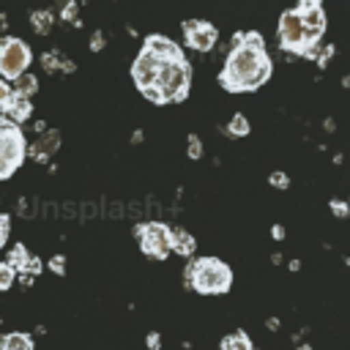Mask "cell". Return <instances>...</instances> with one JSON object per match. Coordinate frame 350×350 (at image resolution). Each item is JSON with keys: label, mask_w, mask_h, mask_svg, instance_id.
Listing matches in <instances>:
<instances>
[{"label": "cell", "mask_w": 350, "mask_h": 350, "mask_svg": "<svg viewBox=\"0 0 350 350\" xmlns=\"http://www.w3.org/2000/svg\"><path fill=\"white\" fill-rule=\"evenodd\" d=\"M49 268H52V271H57V273H63V257H55V260L49 262Z\"/></svg>", "instance_id": "cell-26"}, {"label": "cell", "mask_w": 350, "mask_h": 350, "mask_svg": "<svg viewBox=\"0 0 350 350\" xmlns=\"http://www.w3.org/2000/svg\"><path fill=\"white\" fill-rule=\"evenodd\" d=\"M271 186H276V189H287V186H290V178H287L284 172H271Z\"/></svg>", "instance_id": "cell-24"}, {"label": "cell", "mask_w": 350, "mask_h": 350, "mask_svg": "<svg viewBox=\"0 0 350 350\" xmlns=\"http://www.w3.org/2000/svg\"><path fill=\"white\" fill-rule=\"evenodd\" d=\"M189 82H191V66L186 57H172V60H159L156 82L150 90L142 96L153 104H170V101H183L189 96Z\"/></svg>", "instance_id": "cell-2"}, {"label": "cell", "mask_w": 350, "mask_h": 350, "mask_svg": "<svg viewBox=\"0 0 350 350\" xmlns=\"http://www.w3.org/2000/svg\"><path fill=\"white\" fill-rule=\"evenodd\" d=\"M273 66L265 52V41L257 30L235 33L232 49L224 60V68L219 71V85L230 93H249L257 90L262 82H268Z\"/></svg>", "instance_id": "cell-1"}, {"label": "cell", "mask_w": 350, "mask_h": 350, "mask_svg": "<svg viewBox=\"0 0 350 350\" xmlns=\"http://www.w3.org/2000/svg\"><path fill=\"white\" fill-rule=\"evenodd\" d=\"M0 350H33V339L27 334H19V331L5 334L0 339Z\"/></svg>", "instance_id": "cell-15"}, {"label": "cell", "mask_w": 350, "mask_h": 350, "mask_svg": "<svg viewBox=\"0 0 350 350\" xmlns=\"http://www.w3.org/2000/svg\"><path fill=\"white\" fill-rule=\"evenodd\" d=\"M279 44H282V49H287V52H293V55H314L317 52V44H320V38H314L304 25H301V19L295 16V11L290 8V11H284L282 16H279Z\"/></svg>", "instance_id": "cell-5"}, {"label": "cell", "mask_w": 350, "mask_h": 350, "mask_svg": "<svg viewBox=\"0 0 350 350\" xmlns=\"http://www.w3.org/2000/svg\"><path fill=\"white\" fill-rule=\"evenodd\" d=\"M57 142H60L57 131H46V134L36 142V148H33V150H36V156H38V159H44V156H49V153L57 148Z\"/></svg>", "instance_id": "cell-18"}, {"label": "cell", "mask_w": 350, "mask_h": 350, "mask_svg": "<svg viewBox=\"0 0 350 350\" xmlns=\"http://www.w3.org/2000/svg\"><path fill=\"white\" fill-rule=\"evenodd\" d=\"M33 27H36L38 33H46V30L52 27V14H49V11H36V14H33Z\"/></svg>", "instance_id": "cell-20"}, {"label": "cell", "mask_w": 350, "mask_h": 350, "mask_svg": "<svg viewBox=\"0 0 350 350\" xmlns=\"http://www.w3.org/2000/svg\"><path fill=\"white\" fill-rule=\"evenodd\" d=\"M170 249L175 252V254H183V257H191L194 254V238L186 232V230H180V227H170Z\"/></svg>", "instance_id": "cell-13"}, {"label": "cell", "mask_w": 350, "mask_h": 350, "mask_svg": "<svg viewBox=\"0 0 350 350\" xmlns=\"http://www.w3.org/2000/svg\"><path fill=\"white\" fill-rule=\"evenodd\" d=\"M16 273H25V276H30V273H38L41 271V262H38V257H33V254H27V249L22 246V243H16L14 249H11V254H8V260H5Z\"/></svg>", "instance_id": "cell-12"}, {"label": "cell", "mask_w": 350, "mask_h": 350, "mask_svg": "<svg viewBox=\"0 0 350 350\" xmlns=\"http://www.w3.org/2000/svg\"><path fill=\"white\" fill-rule=\"evenodd\" d=\"M334 211H336V213H345V211H347V208H345V205H342V202H334Z\"/></svg>", "instance_id": "cell-30"}, {"label": "cell", "mask_w": 350, "mask_h": 350, "mask_svg": "<svg viewBox=\"0 0 350 350\" xmlns=\"http://www.w3.org/2000/svg\"><path fill=\"white\" fill-rule=\"evenodd\" d=\"M5 241H8V216L0 213V249L5 246Z\"/></svg>", "instance_id": "cell-25"}, {"label": "cell", "mask_w": 350, "mask_h": 350, "mask_svg": "<svg viewBox=\"0 0 350 350\" xmlns=\"http://www.w3.org/2000/svg\"><path fill=\"white\" fill-rule=\"evenodd\" d=\"M189 284L200 293V295H221L230 290L232 284V271L224 260L219 257H200L191 260L189 265Z\"/></svg>", "instance_id": "cell-3"}, {"label": "cell", "mask_w": 350, "mask_h": 350, "mask_svg": "<svg viewBox=\"0 0 350 350\" xmlns=\"http://www.w3.org/2000/svg\"><path fill=\"white\" fill-rule=\"evenodd\" d=\"M90 46H93V49H101V46H104V41H101V33H96V36H93V44H90Z\"/></svg>", "instance_id": "cell-27"}, {"label": "cell", "mask_w": 350, "mask_h": 350, "mask_svg": "<svg viewBox=\"0 0 350 350\" xmlns=\"http://www.w3.org/2000/svg\"><path fill=\"white\" fill-rule=\"evenodd\" d=\"M156 71H159V57H153L148 49H139L137 60L131 63V79L139 88V93L150 90L156 82Z\"/></svg>", "instance_id": "cell-10"}, {"label": "cell", "mask_w": 350, "mask_h": 350, "mask_svg": "<svg viewBox=\"0 0 350 350\" xmlns=\"http://www.w3.org/2000/svg\"><path fill=\"white\" fill-rule=\"evenodd\" d=\"M36 88H38V82H36L33 74H22V77H16L14 85H11L14 96H22V98H30V96L36 93Z\"/></svg>", "instance_id": "cell-16"}, {"label": "cell", "mask_w": 350, "mask_h": 350, "mask_svg": "<svg viewBox=\"0 0 350 350\" xmlns=\"http://www.w3.org/2000/svg\"><path fill=\"white\" fill-rule=\"evenodd\" d=\"M148 345H150V350H159V336L150 334V336H148Z\"/></svg>", "instance_id": "cell-28"}, {"label": "cell", "mask_w": 350, "mask_h": 350, "mask_svg": "<svg viewBox=\"0 0 350 350\" xmlns=\"http://www.w3.org/2000/svg\"><path fill=\"white\" fill-rule=\"evenodd\" d=\"M189 156H191V159H200V156H202V142H200L194 134L189 137Z\"/></svg>", "instance_id": "cell-23"}, {"label": "cell", "mask_w": 350, "mask_h": 350, "mask_svg": "<svg viewBox=\"0 0 350 350\" xmlns=\"http://www.w3.org/2000/svg\"><path fill=\"white\" fill-rule=\"evenodd\" d=\"M252 129H249V120L238 112V115H232V120H230V126H227V134H232V137H246Z\"/></svg>", "instance_id": "cell-19"}, {"label": "cell", "mask_w": 350, "mask_h": 350, "mask_svg": "<svg viewBox=\"0 0 350 350\" xmlns=\"http://www.w3.org/2000/svg\"><path fill=\"white\" fill-rule=\"evenodd\" d=\"M295 16L301 19V25L314 36V38H323L325 33V11H323V3L320 0H304L298 5H293Z\"/></svg>", "instance_id": "cell-9"}, {"label": "cell", "mask_w": 350, "mask_h": 350, "mask_svg": "<svg viewBox=\"0 0 350 350\" xmlns=\"http://www.w3.org/2000/svg\"><path fill=\"white\" fill-rule=\"evenodd\" d=\"M11 98H14V90H11V85H8L5 79H0V112H5V109H8Z\"/></svg>", "instance_id": "cell-22"}, {"label": "cell", "mask_w": 350, "mask_h": 350, "mask_svg": "<svg viewBox=\"0 0 350 350\" xmlns=\"http://www.w3.org/2000/svg\"><path fill=\"white\" fill-rule=\"evenodd\" d=\"M183 41L197 52H211L219 41V30L208 19H186L183 22Z\"/></svg>", "instance_id": "cell-8"}, {"label": "cell", "mask_w": 350, "mask_h": 350, "mask_svg": "<svg viewBox=\"0 0 350 350\" xmlns=\"http://www.w3.org/2000/svg\"><path fill=\"white\" fill-rule=\"evenodd\" d=\"M74 11H77V5H66V16H68V22H74Z\"/></svg>", "instance_id": "cell-29"}, {"label": "cell", "mask_w": 350, "mask_h": 350, "mask_svg": "<svg viewBox=\"0 0 350 350\" xmlns=\"http://www.w3.org/2000/svg\"><path fill=\"white\" fill-rule=\"evenodd\" d=\"M16 279V271L8 265V262H0V290H8Z\"/></svg>", "instance_id": "cell-21"}, {"label": "cell", "mask_w": 350, "mask_h": 350, "mask_svg": "<svg viewBox=\"0 0 350 350\" xmlns=\"http://www.w3.org/2000/svg\"><path fill=\"white\" fill-rule=\"evenodd\" d=\"M25 153H27V142L22 129L11 123L5 115H0V180L11 178L22 167Z\"/></svg>", "instance_id": "cell-4"}, {"label": "cell", "mask_w": 350, "mask_h": 350, "mask_svg": "<svg viewBox=\"0 0 350 350\" xmlns=\"http://www.w3.org/2000/svg\"><path fill=\"white\" fill-rule=\"evenodd\" d=\"M33 60L30 46L22 38H0V74L3 79H16L27 74V66Z\"/></svg>", "instance_id": "cell-6"}, {"label": "cell", "mask_w": 350, "mask_h": 350, "mask_svg": "<svg viewBox=\"0 0 350 350\" xmlns=\"http://www.w3.org/2000/svg\"><path fill=\"white\" fill-rule=\"evenodd\" d=\"M221 350H254V347H252V342L243 331H235V334L221 339Z\"/></svg>", "instance_id": "cell-17"}, {"label": "cell", "mask_w": 350, "mask_h": 350, "mask_svg": "<svg viewBox=\"0 0 350 350\" xmlns=\"http://www.w3.org/2000/svg\"><path fill=\"white\" fill-rule=\"evenodd\" d=\"M142 49H148L153 57H159V60H172V57H183V49L175 44V41H170L167 36H159V33H153V36H148L145 38V44H142Z\"/></svg>", "instance_id": "cell-11"}, {"label": "cell", "mask_w": 350, "mask_h": 350, "mask_svg": "<svg viewBox=\"0 0 350 350\" xmlns=\"http://www.w3.org/2000/svg\"><path fill=\"white\" fill-rule=\"evenodd\" d=\"M137 238H139V249L153 257V260H164L172 249H170V227L161 221H145L137 227Z\"/></svg>", "instance_id": "cell-7"}, {"label": "cell", "mask_w": 350, "mask_h": 350, "mask_svg": "<svg viewBox=\"0 0 350 350\" xmlns=\"http://www.w3.org/2000/svg\"><path fill=\"white\" fill-rule=\"evenodd\" d=\"M33 115V104H30V98H22V96H14L11 98V104H8V109H5V118L11 120V123H22V120H27Z\"/></svg>", "instance_id": "cell-14"}]
</instances>
